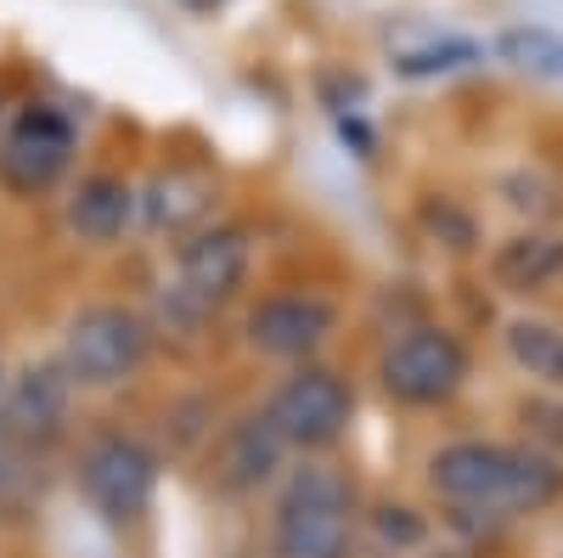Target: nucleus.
<instances>
[{"instance_id":"1","label":"nucleus","mask_w":563,"mask_h":558,"mask_svg":"<svg viewBox=\"0 0 563 558\" xmlns=\"http://www.w3.org/2000/svg\"><path fill=\"white\" fill-rule=\"evenodd\" d=\"M434 491L485 514H541L563 491V469L541 451L462 440L434 457Z\"/></svg>"},{"instance_id":"2","label":"nucleus","mask_w":563,"mask_h":558,"mask_svg":"<svg viewBox=\"0 0 563 558\" xmlns=\"http://www.w3.org/2000/svg\"><path fill=\"white\" fill-rule=\"evenodd\" d=\"M355 536V496L339 474L299 469L282 491L271 547L276 558H344Z\"/></svg>"},{"instance_id":"3","label":"nucleus","mask_w":563,"mask_h":558,"mask_svg":"<svg viewBox=\"0 0 563 558\" xmlns=\"http://www.w3.org/2000/svg\"><path fill=\"white\" fill-rule=\"evenodd\" d=\"M141 350H147V333L141 321L119 305H97V310H79L68 321V344H63V366L74 384H119L124 372H135Z\"/></svg>"},{"instance_id":"4","label":"nucleus","mask_w":563,"mask_h":558,"mask_svg":"<svg viewBox=\"0 0 563 558\" xmlns=\"http://www.w3.org/2000/svg\"><path fill=\"white\" fill-rule=\"evenodd\" d=\"M462 379H467V355L440 328H411L384 350V390L406 406H440L462 390Z\"/></svg>"},{"instance_id":"5","label":"nucleus","mask_w":563,"mask_h":558,"mask_svg":"<svg viewBox=\"0 0 563 558\" xmlns=\"http://www.w3.org/2000/svg\"><path fill=\"white\" fill-rule=\"evenodd\" d=\"M265 417L276 424V435L288 446H327L350 424V390H344V379H333V372L305 366L299 379H288L276 390Z\"/></svg>"},{"instance_id":"6","label":"nucleus","mask_w":563,"mask_h":558,"mask_svg":"<svg viewBox=\"0 0 563 558\" xmlns=\"http://www.w3.org/2000/svg\"><path fill=\"white\" fill-rule=\"evenodd\" d=\"M153 480H158L153 451H147V446H135V440H102V446H90L85 469H79L85 496L97 502L113 525L135 519L141 507L153 502Z\"/></svg>"},{"instance_id":"7","label":"nucleus","mask_w":563,"mask_h":558,"mask_svg":"<svg viewBox=\"0 0 563 558\" xmlns=\"http://www.w3.org/2000/svg\"><path fill=\"white\" fill-rule=\"evenodd\" d=\"M243 271H249V238H243L238 226L198 231V238L180 249L175 294L192 305V310H214V305H225L231 294L243 288Z\"/></svg>"},{"instance_id":"8","label":"nucleus","mask_w":563,"mask_h":558,"mask_svg":"<svg viewBox=\"0 0 563 558\" xmlns=\"http://www.w3.org/2000/svg\"><path fill=\"white\" fill-rule=\"evenodd\" d=\"M68 153H74V130L57 113L29 108L7 135L0 175H7V186H18V193H45V186L68 169Z\"/></svg>"},{"instance_id":"9","label":"nucleus","mask_w":563,"mask_h":558,"mask_svg":"<svg viewBox=\"0 0 563 558\" xmlns=\"http://www.w3.org/2000/svg\"><path fill=\"white\" fill-rule=\"evenodd\" d=\"M68 366H29L23 379L7 384V401H0V435H7L12 446L18 440H52L63 429L68 417Z\"/></svg>"},{"instance_id":"10","label":"nucleus","mask_w":563,"mask_h":558,"mask_svg":"<svg viewBox=\"0 0 563 558\" xmlns=\"http://www.w3.org/2000/svg\"><path fill=\"white\" fill-rule=\"evenodd\" d=\"M333 333V305H321L310 294H282V299H265L254 316H249V339L265 350V355H310L327 344Z\"/></svg>"},{"instance_id":"11","label":"nucleus","mask_w":563,"mask_h":558,"mask_svg":"<svg viewBox=\"0 0 563 558\" xmlns=\"http://www.w3.org/2000/svg\"><path fill=\"white\" fill-rule=\"evenodd\" d=\"M282 446H288V440L276 435V424H271L265 412L260 417H243V424L225 435V446H220V485L225 491H254L260 480L276 474Z\"/></svg>"},{"instance_id":"12","label":"nucleus","mask_w":563,"mask_h":558,"mask_svg":"<svg viewBox=\"0 0 563 558\" xmlns=\"http://www.w3.org/2000/svg\"><path fill=\"white\" fill-rule=\"evenodd\" d=\"M130 215H135V193H130L124 180H113V175L79 180V193L68 204V226L79 231V238H90V243L119 238V231L130 226Z\"/></svg>"},{"instance_id":"13","label":"nucleus","mask_w":563,"mask_h":558,"mask_svg":"<svg viewBox=\"0 0 563 558\" xmlns=\"http://www.w3.org/2000/svg\"><path fill=\"white\" fill-rule=\"evenodd\" d=\"M563 271V243L547 238V231H525L496 249V283L507 294H530V288H547L552 276Z\"/></svg>"},{"instance_id":"14","label":"nucleus","mask_w":563,"mask_h":558,"mask_svg":"<svg viewBox=\"0 0 563 558\" xmlns=\"http://www.w3.org/2000/svg\"><path fill=\"white\" fill-rule=\"evenodd\" d=\"M209 198H214L209 175H198V169H164V175L147 186L141 209H147V220H153L158 231H180V226H192V220L209 209Z\"/></svg>"},{"instance_id":"15","label":"nucleus","mask_w":563,"mask_h":558,"mask_svg":"<svg viewBox=\"0 0 563 558\" xmlns=\"http://www.w3.org/2000/svg\"><path fill=\"white\" fill-rule=\"evenodd\" d=\"M507 355L519 361L530 379L563 390V333L552 328V321H530V316L512 321V328H507Z\"/></svg>"},{"instance_id":"16","label":"nucleus","mask_w":563,"mask_h":558,"mask_svg":"<svg viewBox=\"0 0 563 558\" xmlns=\"http://www.w3.org/2000/svg\"><path fill=\"white\" fill-rule=\"evenodd\" d=\"M496 52L530 74V79H563V34L558 29H541V23H525V29H507L496 40Z\"/></svg>"},{"instance_id":"17","label":"nucleus","mask_w":563,"mask_h":558,"mask_svg":"<svg viewBox=\"0 0 563 558\" xmlns=\"http://www.w3.org/2000/svg\"><path fill=\"white\" fill-rule=\"evenodd\" d=\"M479 57V45L467 40H440V45H422V52H400V74H451V68H467Z\"/></svg>"},{"instance_id":"18","label":"nucleus","mask_w":563,"mask_h":558,"mask_svg":"<svg viewBox=\"0 0 563 558\" xmlns=\"http://www.w3.org/2000/svg\"><path fill=\"white\" fill-rule=\"evenodd\" d=\"M422 220H429L434 231H451V249H467V243H474V220H467V215H456L445 198L422 209Z\"/></svg>"},{"instance_id":"19","label":"nucleus","mask_w":563,"mask_h":558,"mask_svg":"<svg viewBox=\"0 0 563 558\" xmlns=\"http://www.w3.org/2000/svg\"><path fill=\"white\" fill-rule=\"evenodd\" d=\"M378 530H384V536H400V541H417V536H422V525L411 519V507H384Z\"/></svg>"},{"instance_id":"20","label":"nucleus","mask_w":563,"mask_h":558,"mask_svg":"<svg viewBox=\"0 0 563 558\" xmlns=\"http://www.w3.org/2000/svg\"><path fill=\"white\" fill-rule=\"evenodd\" d=\"M12 474H18V457H12V440L0 435V496H7V485H12Z\"/></svg>"},{"instance_id":"21","label":"nucleus","mask_w":563,"mask_h":558,"mask_svg":"<svg viewBox=\"0 0 563 558\" xmlns=\"http://www.w3.org/2000/svg\"><path fill=\"white\" fill-rule=\"evenodd\" d=\"M0 401H7V372H0Z\"/></svg>"}]
</instances>
